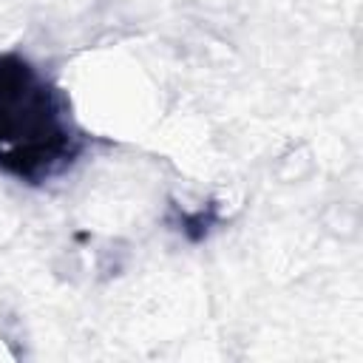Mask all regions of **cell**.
Segmentation results:
<instances>
[{
    "label": "cell",
    "instance_id": "6da1fadb",
    "mask_svg": "<svg viewBox=\"0 0 363 363\" xmlns=\"http://www.w3.org/2000/svg\"><path fill=\"white\" fill-rule=\"evenodd\" d=\"M79 139L57 94L17 57L0 60V167L26 182L65 170Z\"/></svg>",
    "mask_w": 363,
    "mask_h": 363
}]
</instances>
